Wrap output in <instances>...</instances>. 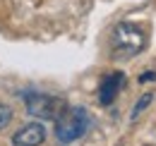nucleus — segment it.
<instances>
[{
    "label": "nucleus",
    "instance_id": "1",
    "mask_svg": "<svg viewBox=\"0 0 156 146\" xmlns=\"http://www.w3.org/2000/svg\"><path fill=\"white\" fill-rule=\"evenodd\" d=\"M144 46H147V34L135 22H120L113 29L111 48L115 57H135L137 53L144 50Z\"/></svg>",
    "mask_w": 156,
    "mask_h": 146
},
{
    "label": "nucleus",
    "instance_id": "6",
    "mask_svg": "<svg viewBox=\"0 0 156 146\" xmlns=\"http://www.w3.org/2000/svg\"><path fill=\"white\" fill-rule=\"evenodd\" d=\"M151 101H154V93H144V96H142V98L135 103V108H132V120H137L142 110L149 108V106H151Z\"/></svg>",
    "mask_w": 156,
    "mask_h": 146
},
{
    "label": "nucleus",
    "instance_id": "4",
    "mask_svg": "<svg viewBox=\"0 0 156 146\" xmlns=\"http://www.w3.org/2000/svg\"><path fill=\"white\" fill-rule=\"evenodd\" d=\"M43 139H46V127L39 125V122H29L20 132H15L12 146H41Z\"/></svg>",
    "mask_w": 156,
    "mask_h": 146
},
{
    "label": "nucleus",
    "instance_id": "8",
    "mask_svg": "<svg viewBox=\"0 0 156 146\" xmlns=\"http://www.w3.org/2000/svg\"><path fill=\"white\" fill-rule=\"evenodd\" d=\"M147 82H156V72H144V74H139V84H147Z\"/></svg>",
    "mask_w": 156,
    "mask_h": 146
},
{
    "label": "nucleus",
    "instance_id": "7",
    "mask_svg": "<svg viewBox=\"0 0 156 146\" xmlns=\"http://www.w3.org/2000/svg\"><path fill=\"white\" fill-rule=\"evenodd\" d=\"M12 122V108L7 103H0V129H5Z\"/></svg>",
    "mask_w": 156,
    "mask_h": 146
},
{
    "label": "nucleus",
    "instance_id": "2",
    "mask_svg": "<svg viewBox=\"0 0 156 146\" xmlns=\"http://www.w3.org/2000/svg\"><path fill=\"white\" fill-rule=\"evenodd\" d=\"M91 125V117L84 108H65V113L55 120V137L60 144H72L82 134H87V129Z\"/></svg>",
    "mask_w": 156,
    "mask_h": 146
},
{
    "label": "nucleus",
    "instance_id": "5",
    "mask_svg": "<svg viewBox=\"0 0 156 146\" xmlns=\"http://www.w3.org/2000/svg\"><path fill=\"white\" fill-rule=\"evenodd\" d=\"M122 86H125V74L122 72H111L108 77H103L101 89H98V103L101 106H111Z\"/></svg>",
    "mask_w": 156,
    "mask_h": 146
},
{
    "label": "nucleus",
    "instance_id": "3",
    "mask_svg": "<svg viewBox=\"0 0 156 146\" xmlns=\"http://www.w3.org/2000/svg\"><path fill=\"white\" fill-rule=\"evenodd\" d=\"M24 106H27V113L31 117H36V120H58L65 113V108H67V103L62 98L48 96V93H31V96H27Z\"/></svg>",
    "mask_w": 156,
    "mask_h": 146
}]
</instances>
